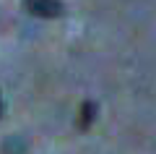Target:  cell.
Segmentation results:
<instances>
[{
    "instance_id": "cell-1",
    "label": "cell",
    "mask_w": 156,
    "mask_h": 154,
    "mask_svg": "<svg viewBox=\"0 0 156 154\" xmlns=\"http://www.w3.org/2000/svg\"><path fill=\"white\" fill-rule=\"evenodd\" d=\"M23 8L37 18H60L65 13L60 0H23Z\"/></svg>"
},
{
    "instance_id": "cell-2",
    "label": "cell",
    "mask_w": 156,
    "mask_h": 154,
    "mask_svg": "<svg viewBox=\"0 0 156 154\" xmlns=\"http://www.w3.org/2000/svg\"><path fill=\"white\" fill-rule=\"evenodd\" d=\"M94 118H96V102H94V99H86L83 105H81V115H78V128H81V131L91 128Z\"/></svg>"
},
{
    "instance_id": "cell-3",
    "label": "cell",
    "mask_w": 156,
    "mask_h": 154,
    "mask_svg": "<svg viewBox=\"0 0 156 154\" xmlns=\"http://www.w3.org/2000/svg\"><path fill=\"white\" fill-rule=\"evenodd\" d=\"M0 115H3V94H0Z\"/></svg>"
}]
</instances>
